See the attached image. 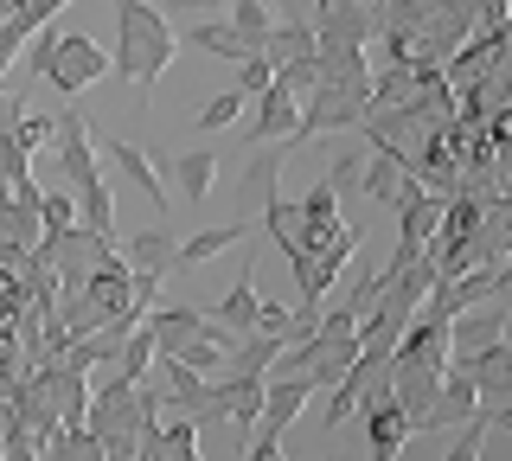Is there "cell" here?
Listing matches in <instances>:
<instances>
[{
	"mask_svg": "<svg viewBox=\"0 0 512 461\" xmlns=\"http://www.w3.org/2000/svg\"><path fill=\"white\" fill-rule=\"evenodd\" d=\"M52 129H58L52 116H32V109H26V116L13 122V141H20L26 154H39V148H52Z\"/></svg>",
	"mask_w": 512,
	"mask_h": 461,
	"instance_id": "484cf974",
	"label": "cell"
},
{
	"mask_svg": "<svg viewBox=\"0 0 512 461\" xmlns=\"http://www.w3.org/2000/svg\"><path fill=\"white\" fill-rule=\"evenodd\" d=\"M493 340H506V308L500 301H487V308L468 301L461 314H448V346H455V353H480V346H493Z\"/></svg>",
	"mask_w": 512,
	"mask_h": 461,
	"instance_id": "52a82bcc",
	"label": "cell"
},
{
	"mask_svg": "<svg viewBox=\"0 0 512 461\" xmlns=\"http://www.w3.org/2000/svg\"><path fill=\"white\" fill-rule=\"evenodd\" d=\"M359 417H365V436H372V455L378 461H397V455L410 449V417L391 404V397H384V404H365Z\"/></svg>",
	"mask_w": 512,
	"mask_h": 461,
	"instance_id": "8fae6325",
	"label": "cell"
},
{
	"mask_svg": "<svg viewBox=\"0 0 512 461\" xmlns=\"http://www.w3.org/2000/svg\"><path fill=\"white\" fill-rule=\"evenodd\" d=\"M301 52H314V26H301V20H269V39H263V58H269V65L301 58Z\"/></svg>",
	"mask_w": 512,
	"mask_h": 461,
	"instance_id": "ac0fdd59",
	"label": "cell"
},
{
	"mask_svg": "<svg viewBox=\"0 0 512 461\" xmlns=\"http://www.w3.org/2000/svg\"><path fill=\"white\" fill-rule=\"evenodd\" d=\"M250 237V218H237V225H218V231H192V237H180V269H199V263H212V257H224V250H237Z\"/></svg>",
	"mask_w": 512,
	"mask_h": 461,
	"instance_id": "5bb4252c",
	"label": "cell"
},
{
	"mask_svg": "<svg viewBox=\"0 0 512 461\" xmlns=\"http://www.w3.org/2000/svg\"><path fill=\"white\" fill-rule=\"evenodd\" d=\"M0 237H13L20 250H32L45 237V225H39V205H20L13 193H0Z\"/></svg>",
	"mask_w": 512,
	"mask_h": 461,
	"instance_id": "e0dca14e",
	"label": "cell"
},
{
	"mask_svg": "<svg viewBox=\"0 0 512 461\" xmlns=\"http://www.w3.org/2000/svg\"><path fill=\"white\" fill-rule=\"evenodd\" d=\"M288 148H295V141H250L244 186H237V205H244V218L256 212V205L276 199V173H282V161H288Z\"/></svg>",
	"mask_w": 512,
	"mask_h": 461,
	"instance_id": "5b68a950",
	"label": "cell"
},
{
	"mask_svg": "<svg viewBox=\"0 0 512 461\" xmlns=\"http://www.w3.org/2000/svg\"><path fill=\"white\" fill-rule=\"evenodd\" d=\"M77 225L96 231V237H109V231H116V199H109V180L77 186Z\"/></svg>",
	"mask_w": 512,
	"mask_h": 461,
	"instance_id": "2e32d148",
	"label": "cell"
},
{
	"mask_svg": "<svg viewBox=\"0 0 512 461\" xmlns=\"http://www.w3.org/2000/svg\"><path fill=\"white\" fill-rule=\"evenodd\" d=\"M180 45H192V52H212V58H231V65H237V58H250V45L237 39V26H231V20L186 26V33H180Z\"/></svg>",
	"mask_w": 512,
	"mask_h": 461,
	"instance_id": "9a60e30c",
	"label": "cell"
},
{
	"mask_svg": "<svg viewBox=\"0 0 512 461\" xmlns=\"http://www.w3.org/2000/svg\"><path fill=\"white\" fill-rule=\"evenodd\" d=\"M224 7H231L237 39H244L250 52H263V39H269V7H263V0H224Z\"/></svg>",
	"mask_w": 512,
	"mask_h": 461,
	"instance_id": "44dd1931",
	"label": "cell"
},
{
	"mask_svg": "<svg viewBox=\"0 0 512 461\" xmlns=\"http://www.w3.org/2000/svg\"><path fill=\"white\" fill-rule=\"evenodd\" d=\"M237 135H244V141H301V103L288 97V90L263 84V90H256V116L244 109Z\"/></svg>",
	"mask_w": 512,
	"mask_h": 461,
	"instance_id": "277c9868",
	"label": "cell"
},
{
	"mask_svg": "<svg viewBox=\"0 0 512 461\" xmlns=\"http://www.w3.org/2000/svg\"><path fill=\"white\" fill-rule=\"evenodd\" d=\"M173 52H180V26L167 20V7H154V0H116V52H109V71L128 77L135 90H154L173 65Z\"/></svg>",
	"mask_w": 512,
	"mask_h": 461,
	"instance_id": "6da1fadb",
	"label": "cell"
},
{
	"mask_svg": "<svg viewBox=\"0 0 512 461\" xmlns=\"http://www.w3.org/2000/svg\"><path fill=\"white\" fill-rule=\"evenodd\" d=\"M352 173H359V154H340V161H333V173H327V180H333V186H352Z\"/></svg>",
	"mask_w": 512,
	"mask_h": 461,
	"instance_id": "d6a6232c",
	"label": "cell"
},
{
	"mask_svg": "<svg viewBox=\"0 0 512 461\" xmlns=\"http://www.w3.org/2000/svg\"><path fill=\"white\" fill-rule=\"evenodd\" d=\"M141 327L154 333V353L173 359L186 340H199V333H205V314L199 308H148V314H141Z\"/></svg>",
	"mask_w": 512,
	"mask_h": 461,
	"instance_id": "7c38bea8",
	"label": "cell"
},
{
	"mask_svg": "<svg viewBox=\"0 0 512 461\" xmlns=\"http://www.w3.org/2000/svg\"><path fill=\"white\" fill-rule=\"evenodd\" d=\"M256 333H276V340H288V308H269V301H256Z\"/></svg>",
	"mask_w": 512,
	"mask_h": 461,
	"instance_id": "f546056e",
	"label": "cell"
},
{
	"mask_svg": "<svg viewBox=\"0 0 512 461\" xmlns=\"http://www.w3.org/2000/svg\"><path fill=\"white\" fill-rule=\"evenodd\" d=\"M269 77H276V65H269L263 52H250V58H237V90H244V97H256V90L269 84Z\"/></svg>",
	"mask_w": 512,
	"mask_h": 461,
	"instance_id": "4316f807",
	"label": "cell"
},
{
	"mask_svg": "<svg viewBox=\"0 0 512 461\" xmlns=\"http://www.w3.org/2000/svg\"><path fill=\"white\" fill-rule=\"evenodd\" d=\"M20 45H26V26L7 13V20H0V77H7V65L20 58Z\"/></svg>",
	"mask_w": 512,
	"mask_h": 461,
	"instance_id": "f1b7e54d",
	"label": "cell"
},
{
	"mask_svg": "<svg viewBox=\"0 0 512 461\" xmlns=\"http://www.w3.org/2000/svg\"><path fill=\"white\" fill-rule=\"evenodd\" d=\"M474 410H480V385L461 378V372H442V391L429 397V410L416 417V436H429V429H455V423H468Z\"/></svg>",
	"mask_w": 512,
	"mask_h": 461,
	"instance_id": "8992f818",
	"label": "cell"
},
{
	"mask_svg": "<svg viewBox=\"0 0 512 461\" xmlns=\"http://www.w3.org/2000/svg\"><path fill=\"white\" fill-rule=\"evenodd\" d=\"M103 161L122 173L135 193H148L154 199V212H167V186H160V167H154V154L148 148H135V141H103Z\"/></svg>",
	"mask_w": 512,
	"mask_h": 461,
	"instance_id": "9c48e42d",
	"label": "cell"
},
{
	"mask_svg": "<svg viewBox=\"0 0 512 461\" xmlns=\"http://www.w3.org/2000/svg\"><path fill=\"white\" fill-rule=\"evenodd\" d=\"M96 77H109V52L96 45L90 33H58L52 58H45V84L58 90V97H77V90H90Z\"/></svg>",
	"mask_w": 512,
	"mask_h": 461,
	"instance_id": "7a4b0ae2",
	"label": "cell"
},
{
	"mask_svg": "<svg viewBox=\"0 0 512 461\" xmlns=\"http://www.w3.org/2000/svg\"><path fill=\"white\" fill-rule=\"evenodd\" d=\"M269 84H276V90H288L295 103H308V97H314V84H320V58H314V52H301V58H282Z\"/></svg>",
	"mask_w": 512,
	"mask_h": 461,
	"instance_id": "d6986e66",
	"label": "cell"
},
{
	"mask_svg": "<svg viewBox=\"0 0 512 461\" xmlns=\"http://www.w3.org/2000/svg\"><path fill=\"white\" fill-rule=\"evenodd\" d=\"M173 257H180V237H173L167 225H148V231H135L122 244V263L128 269H154V276H180V263H173Z\"/></svg>",
	"mask_w": 512,
	"mask_h": 461,
	"instance_id": "30bf717a",
	"label": "cell"
},
{
	"mask_svg": "<svg viewBox=\"0 0 512 461\" xmlns=\"http://www.w3.org/2000/svg\"><path fill=\"white\" fill-rule=\"evenodd\" d=\"M256 301H263V295H256V276H244L231 295L218 301V308H205V333H212L224 353H231L237 333H250V327H256Z\"/></svg>",
	"mask_w": 512,
	"mask_h": 461,
	"instance_id": "ba28073f",
	"label": "cell"
},
{
	"mask_svg": "<svg viewBox=\"0 0 512 461\" xmlns=\"http://www.w3.org/2000/svg\"><path fill=\"white\" fill-rule=\"evenodd\" d=\"M282 455V436H263L256 429V442H244V461H276Z\"/></svg>",
	"mask_w": 512,
	"mask_h": 461,
	"instance_id": "1f68e13d",
	"label": "cell"
},
{
	"mask_svg": "<svg viewBox=\"0 0 512 461\" xmlns=\"http://www.w3.org/2000/svg\"><path fill=\"white\" fill-rule=\"evenodd\" d=\"M52 148H58V180L71 186H90V180H103V161H96V141H90V122L77 116V109H64L58 116V129H52Z\"/></svg>",
	"mask_w": 512,
	"mask_h": 461,
	"instance_id": "3957f363",
	"label": "cell"
},
{
	"mask_svg": "<svg viewBox=\"0 0 512 461\" xmlns=\"http://www.w3.org/2000/svg\"><path fill=\"white\" fill-rule=\"evenodd\" d=\"M263 225H269V237H276V244L288 250V257L301 250V205H288V199L276 193V199L263 205Z\"/></svg>",
	"mask_w": 512,
	"mask_h": 461,
	"instance_id": "ffe728a7",
	"label": "cell"
},
{
	"mask_svg": "<svg viewBox=\"0 0 512 461\" xmlns=\"http://www.w3.org/2000/svg\"><path fill=\"white\" fill-rule=\"evenodd\" d=\"M455 429H461V436H455V442L442 449V461H480V449H487V429H493V417H487V410H474V417H468V423H455Z\"/></svg>",
	"mask_w": 512,
	"mask_h": 461,
	"instance_id": "603a6c76",
	"label": "cell"
},
{
	"mask_svg": "<svg viewBox=\"0 0 512 461\" xmlns=\"http://www.w3.org/2000/svg\"><path fill=\"white\" fill-rule=\"evenodd\" d=\"M244 109H250L244 90H218V97H205V109H199V129H237Z\"/></svg>",
	"mask_w": 512,
	"mask_h": 461,
	"instance_id": "7402d4cb",
	"label": "cell"
},
{
	"mask_svg": "<svg viewBox=\"0 0 512 461\" xmlns=\"http://www.w3.org/2000/svg\"><path fill=\"white\" fill-rule=\"evenodd\" d=\"M212 7H224V0H167V13H212Z\"/></svg>",
	"mask_w": 512,
	"mask_h": 461,
	"instance_id": "836d02e7",
	"label": "cell"
},
{
	"mask_svg": "<svg viewBox=\"0 0 512 461\" xmlns=\"http://www.w3.org/2000/svg\"><path fill=\"white\" fill-rule=\"evenodd\" d=\"M20 116H26V97H20V90H0V135H13Z\"/></svg>",
	"mask_w": 512,
	"mask_h": 461,
	"instance_id": "4dcf8cb0",
	"label": "cell"
},
{
	"mask_svg": "<svg viewBox=\"0 0 512 461\" xmlns=\"http://www.w3.org/2000/svg\"><path fill=\"white\" fill-rule=\"evenodd\" d=\"M173 359H186L192 372H205V378H212V372H224V346L212 340V333H199V340H186V346H180Z\"/></svg>",
	"mask_w": 512,
	"mask_h": 461,
	"instance_id": "d4e9b609",
	"label": "cell"
},
{
	"mask_svg": "<svg viewBox=\"0 0 512 461\" xmlns=\"http://www.w3.org/2000/svg\"><path fill=\"white\" fill-rule=\"evenodd\" d=\"M26 173H32V154L20 148V141H13V135H0V180H26Z\"/></svg>",
	"mask_w": 512,
	"mask_h": 461,
	"instance_id": "83f0119b",
	"label": "cell"
},
{
	"mask_svg": "<svg viewBox=\"0 0 512 461\" xmlns=\"http://www.w3.org/2000/svg\"><path fill=\"white\" fill-rule=\"evenodd\" d=\"M39 225H45V231L77 225V193H71V186H52V193H39Z\"/></svg>",
	"mask_w": 512,
	"mask_h": 461,
	"instance_id": "cb8c5ba5",
	"label": "cell"
},
{
	"mask_svg": "<svg viewBox=\"0 0 512 461\" xmlns=\"http://www.w3.org/2000/svg\"><path fill=\"white\" fill-rule=\"evenodd\" d=\"M167 173L180 180V199L205 205V199H212V186H218V148H186V154H173Z\"/></svg>",
	"mask_w": 512,
	"mask_h": 461,
	"instance_id": "4fadbf2b",
	"label": "cell"
}]
</instances>
